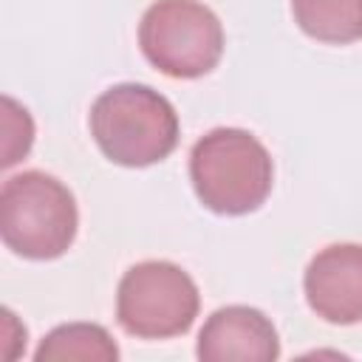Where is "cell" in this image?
I'll list each match as a JSON object with an SVG mask.
<instances>
[{
	"mask_svg": "<svg viewBox=\"0 0 362 362\" xmlns=\"http://www.w3.org/2000/svg\"><path fill=\"white\" fill-rule=\"evenodd\" d=\"M139 45L153 68L173 79L209 74L223 54V25L198 0H156L139 23Z\"/></svg>",
	"mask_w": 362,
	"mask_h": 362,
	"instance_id": "obj_4",
	"label": "cell"
},
{
	"mask_svg": "<svg viewBox=\"0 0 362 362\" xmlns=\"http://www.w3.org/2000/svg\"><path fill=\"white\" fill-rule=\"evenodd\" d=\"M201 308L195 280L170 260L130 266L116 291V320L139 339H170L192 328Z\"/></svg>",
	"mask_w": 362,
	"mask_h": 362,
	"instance_id": "obj_5",
	"label": "cell"
},
{
	"mask_svg": "<svg viewBox=\"0 0 362 362\" xmlns=\"http://www.w3.org/2000/svg\"><path fill=\"white\" fill-rule=\"evenodd\" d=\"M37 362H51V359H99V362H116L119 348L110 339V334L102 325L93 322H68L57 325L45 339L40 342Z\"/></svg>",
	"mask_w": 362,
	"mask_h": 362,
	"instance_id": "obj_9",
	"label": "cell"
},
{
	"mask_svg": "<svg viewBox=\"0 0 362 362\" xmlns=\"http://www.w3.org/2000/svg\"><path fill=\"white\" fill-rule=\"evenodd\" d=\"M195 354L201 362H274L280 339L263 311L226 305L206 317Z\"/></svg>",
	"mask_w": 362,
	"mask_h": 362,
	"instance_id": "obj_7",
	"label": "cell"
},
{
	"mask_svg": "<svg viewBox=\"0 0 362 362\" xmlns=\"http://www.w3.org/2000/svg\"><path fill=\"white\" fill-rule=\"evenodd\" d=\"M189 181L206 209L218 215H246L269 198L274 164L249 130L215 127L189 150Z\"/></svg>",
	"mask_w": 362,
	"mask_h": 362,
	"instance_id": "obj_2",
	"label": "cell"
},
{
	"mask_svg": "<svg viewBox=\"0 0 362 362\" xmlns=\"http://www.w3.org/2000/svg\"><path fill=\"white\" fill-rule=\"evenodd\" d=\"M79 212L74 192L42 170H23L3 181L0 235L3 243L28 260H54L76 238Z\"/></svg>",
	"mask_w": 362,
	"mask_h": 362,
	"instance_id": "obj_3",
	"label": "cell"
},
{
	"mask_svg": "<svg viewBox=\"0 0 362 362\" xmlns=\"http://www.w3.org/2000/svg\"><path fill=\"white\" fill-rule=\"evenodd\" d=\"M303 291L311 311L325 322H362V246L331 243L320 249L303 274Z\"/></svg>",
	"mask_w": 362,
	"mask_h": 362,
	"instance_id": "obj_6",
	"label": "cell"
},
{
	"mask_svg": "<svg viewBox=\"0 0 362 362\" xmlns=\"http://www.w3.org/2000/svg\"><path fill=\"white\" fill-rule=\"evenodd\" d=\"M90 136L99 150L122 167L164 161L178 144V113L150 85L122 82L90 105Z\"/></svg>",
	"mask_w": 362,
	"mask_h": 362,
	"instance_id": "obj_1",
	"label": "cell"
},
{
	"mask_svg": "<svg viewBox=\"0 0 362 362\" xmlns=\"http://www.w3.org/2000/svg\"><path fill=\"white\" fill-rule=\"evenodd\" d=\"M291 14L320 42L345 45L362 40V0H291Z\"/></svg>",
	"mask_w": 362,
	"mask_h": 362,
	"instance_id": "obj_8",
	"label": "cell"
}]
</instances>
